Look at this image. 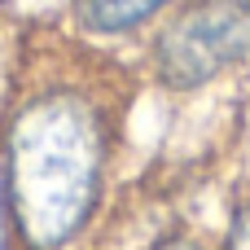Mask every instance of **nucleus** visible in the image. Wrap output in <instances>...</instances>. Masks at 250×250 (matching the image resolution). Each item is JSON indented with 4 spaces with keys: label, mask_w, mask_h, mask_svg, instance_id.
<instances>
[{
    "label": "nucleus",
    "mask_w": 250,
    "mask_h": 250,
    "mask_svg": "<svg viewBox=\"0 0 250 250\" xmlns=\"http://www.w3.org/2000/svg\"><path fill=\"white\" fill-rule=\"evenodd\" d=\"M136 75L66 31L22 48L0 132V246L101 250L127 141Z\"/></svg>",
    "instance_id": "f257e3e1"
},
{
    "label": "nucleus",
    "mask_w": 250,
    "mask_h": 250,
    "mask_svg": "<svg viewBox=\"0 0 250 250\" xmlns=\"http://www.w3.org/2000/svg\"><path fill=\"white\" fill-rule=\"evenodd\" d=\"M141 88L202 101L250 70V0H185L127 57Z\"/></svg>",
    "instance_id": "f03ea898"
},
{
    "label": "nucleus",
    "mask_w": 250,
    "mask_h": 250,
    "mask_svg": "<svg viewBox=\"0 0 250 250\" xmlns=\"http://www.w3.org/2000/svg\"><path fill=\"white\" fill-rule=\"evenodd\" d=\"M185 0H62V31L105 57H132L145 35Z\"/></svg>",
    "instance_id": "7ed1b4c3"
},
{
    "label": "nucleus",
    "mask_w": 250,
    "mask_h": 250,
    "mask_svg": "<svg viewBox=\"0 0 250 250\" xmlns=\"http://www.w3.org/2000/svg\"><path fill=\"white\" fill-rule=\"evenodd\" d=\"M136 250H215V233L198 229L193 220H163L154 233H145Z\"/></svg>",
    "instance_id": "20e7f679"
},
{
    "label": "nucleus",
    "mask_w": 250,
    "mask_h": 250,
    "mask_svg": "<svg viewBox=\"0 0 250 250\" xmlns=\"http://www.w3.org/2000/svg\"><path fill=\"white\" fill-rule=\"evenodd\" d=\"M215 250H250V185L233 193V202L215 229Z\"/></svg>",
    "instance_id": "39448f33"
},
{
    "label": "nucleus",
    "mask_w": 250,
    "mask_h": 250,
    "mask_svg": "<svg viewBox=\"0 0 250 250\" xmlns=\"http://www.w3.org/2000/svg\"><path fill=\"white\" fill-rule=\"evenodd\" d=\"M22 48H26V44H22ZM18 66H22V53H18V62L0 66V132H4V110H9V92H13V79H18Z\"/></svg>",
    "instance_id": "423d86ee"
},
{
    "label": "nucleus",
    "mask_w": 250,
    "mask_h": 250,
    "mask_svg": "<svg viewBox=\"0 0 250 250\" xmlns=\"http://www.w3.org/2000/svg\"><path fill=\"white\" fill-rule=\"evenodd\" d=\"M246 83H250V70H246Z\"/></svg>",
    "instance_id": "0eeeda50"
}]
</instances>
